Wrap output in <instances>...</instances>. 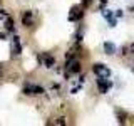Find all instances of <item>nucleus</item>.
I'll return each mask as SVG.
<instances>
[{"instance_id":"obj_8","label":"nucleus","mask_w":134,"mask_h":126,"mask_svg":"<svg viewBox=\"0 0 134 126\" xmlns=\"http://www.w3.org/2000/svg\"><path fill=\"white\" fill-rule=\"evenodd\" d=\"M40 61H44V64L47 66V67H52V66H54V62H55V61H54V57L47 56V54H44V56L40 57Z\"/></svg>"},{"instance_id":"obj_10","label":"nucleus","mask_w":134,"mask_h":126,"mask_svg":"<svg viewBox=\"0 0 134 126\" xmlns=\"http://www.w3.org/2000/svg\"><path fill=\"white\" fill-rule=\"evenodd\" d=\"M5 25H7V30H12V29H14V27H12V25H14V22H12L10 19H7V22H5Z\"/></svg>"},{"instance_id":"obj_5","label":"nucleus","mask_w":134,"mask_h":126,"mask_svg":"<svg viewBox=\"0 0 134 126\" xmlns=\"http://www.w3.org/2000/svg\"><path fill=\"white\" fill-rule=\"evenodd\" d=\"M12 50H14V54H22V47H20V40H19V37H14L12 39Z\"/></svg>"},{"instance_id":"obj_9","label":"nucleus","mask_w":134,"mask_h":126,"mask_svg":"<svg viewBox=\"0 0 134 126\" xmlns=\"http://www.w3.org/2000/svg\"><path fill=\"white\" fill-rule=\"evenodd\" d=\"M104 50H106V54L111 56V54L116 52V45L112 44V42H106V44H104Z\"/></svg>"},{"instance_id":"obj_6","label":"nucleus","mask_w":134,"mask_h":126,"mask_svg":"<svg viewBox=\"0 0 134 126\" xmlns=\"http://www.w3.org/2000/svg\"><path fill=\"white\" fill-rule=\"evenodd\" d=\"M22 22H24V25L30 27V25L34 24V20H32V12H24V15H22Z\"/></svg>"},{"instance_id":"obj_1","label":"nucleus","mask_w":134,"mask_h":126,"mask_svg":"<svg viewBox=\"0 0 134 126\" xmlns=\"http://www.w3.org/2000/svg\"><path fill=\"white\" fill-rule=\"evenodd\" d=\"M92 71H94V74L97 76V77H104V79H109V77H111V69H109L106 64H100V62H97V64L92 66Z\"/></svg>"},{"instance_id":"obj_11","label":"nucleus","mask_w":134,"mask_h":126,"mask_svg":"<svg viewBox=\"0 0 134 126\" xmlns=\"http://www.w3.org/2000/svg\"><path fill=\"white\" fill-rule=\"evenodd\" d=\"M0 72H2V66H0Z\"/></svg>"},{"instance_id":"obj_7","label":"nucleus","mask_w":134,"mask_h":126,"mask_svg":"<svg viewBox=\"0 0 134 126\" xmlns=\"http://www.w3.org/2000/svg\"><path fill=\"white\" fill-rule=\"evenodd\" d=\"M67 66H69V72H79L81 71V64L77 61H70Z\"/></svg>"},{"instance_id":"obj_4","label":"nucleus","mask_w":134,"mask_h":126,"mask_svg":"<svg viewBox=\"0 0 134 126\" xmlns=\"http://www.w3.org/2000/svg\"><path fill=\"white\" fill-rule=\"evenodd\" d=\"M81 17H82V8H81V7H77V5H75V7L70 8L69 20H72V22H74V20H79Z\"/></svg>"},{"instance_id":"obj_3","label":"nucleus","mask_w":134,"mask_h":126,"mask_svg":"<svg viewBox=\"0 0 134 126\" xmlns=\"http://www.w3.org/2000/svg\"><path fill=\"white\" fill-rule=\"evenodd\" d=\"M97 86H99V91L102 92V94H106L109 91V87H111V81H109V79H104V77H97Z\"/></svg>"},{"instance_id":"obj_2","label":"nucleus","mask_w":134,"mask_h":126,"mask_svg":"<svg viewBox=\"0 0 134 126\" xmlns=\"http://www.w3.org/2000/svg\"><path fill=\"white\" fill-rule=\"evenodd\" d=\"M24 92L29 96H35V94H42L44 92V87L37 86V84H27V86L24 87Z\"/></svg>"}]
</instances>
